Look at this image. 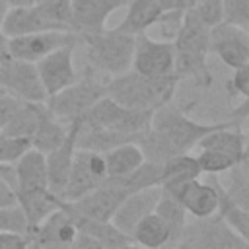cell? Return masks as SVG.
<instances>
[{
    "mask_svg": "<svg viewBox=\"0 0 249 249\" xmlns=\"http://www.w3.org/2000/svg\"><path fill=\"white\" fill-rule=\"evenodd\" d=\"M210 29L193 14L191 8L183 12L181 25L171 39L173 43V72L181 78H191L196 86L208 88L212 84V74L206 64Z\"/></svg>",
    "mask_w": 249,
    "mask_h": 249,
    "instance_id": "cell-1",
    "label": "cell"
},
{
    "mask_svg": "<svg viewBox=\"0 0 249 249\" xmlns=\"http://www.w3.org/2000/svg\"><path fill=\"white\" fill-rule=\"evenodd\" d=\"M177 84L179 78L175 74L165 78H148L134 70H126L105 82V95L126 109L154 113L173 99Z\"/></svg>",
    "mask_w": 249,
    "mask_h": 249,
    "instance_id": "cell-2",
    "label": "cell"
},
{
    "mask_svg": "<svg viewBox=\"0 0 249 249\" xmlns=\"http://www.w3.org/2000/svg\"><path fill=\"white\" fill-rule=\"evenodd\" d=\"M80 43L86 47L88 66L93 72L105 74L109 78L119 76L130 70L132 53H134V37L128 33L113 29H103L97 33H78Z\"/></svg>",
    "mask_w": 249,
    "mask_h": 249,
    "instance_id": "cell-3",
    "label": "cell"
},
{
    "mask_svg": "<svg viewBox=\"0 0 249 249\" xmlns=\"http://www.w3.org/2000/svg\"><path fill=\"white\" fill-rule=\"evenodd\" d=\"M228 124H237V123L231 119L224 123H196L191 117H187L181 109L171 105V101L156 109L150 121V128L167 142V146L171 148L175 156L189 154L206 134H210L216 128L228 126Z\"/></svg>",
    "mask_w": 249,
    "mask_h": 249,
    "instance_id": "cell-4",
    "label": "cell"
},
{
    "mask_svg": "<svg viewBox=\"0 0 249 249\" xmlns=\"http://www.w3.org/2000/svg\"><path fill=\"white\" fill-rule=\"evenodd\" d=\"M93 74L78 78L68 88L51 95L45 101L49 113L53 117H56L58 121H62L64 124H68L76 119H82L86 115V111L105 95V82L95 80Z\"/></svg>",
    "mask_w": 249,
    "mask_h": 249,
    "instance_id": "cell-5",
    "label": "cell"
},
{
    "mask_svg": "<svg viewBox=\"0 0 249 249\" xmlns=\"http://www.w3.org/2000/svg\"><path fill=\"white\" fill-rule=\"evenodd\" d=\"M175 249H249V239L235 233L214 214L187 222Z\"/></svg>",
    "mask_w": 249,
    "mask_h": 249,
    "instance_id": "cell-6",
    "label": "cell"
},
{
    "mask_svg": "<svg viewBox=\"0 0 249 249\" xmlns=\"http://www.w3.org/2000/svg\"><path fill=\"white\" fill-rule=\"evenodd\" d=\"M82 121L103 126V128H109V130H117V132L134 136V134H138V132H142L150 126L152 113L150 111L126 109V107L119 105L117 101H113L111 97L103 95L99 101H95L86 111Z\"/></svg>",
    "mask_w": 249,
    "mask_h": 249,
    "instance_id": "cell-7",
    "label": "cell"
},
{
    "mask_svg": "<svg viewBox=\"0 0 249 249\" xmlns=\"http://www.w3.org/2000/svg\"><path fill=\"white\" fill-rule=\"evenodd\" d=\"M107 179V169H105V160L103 154L88 152V150H78L74 154V161L64 185V191L60 195V200L64 202H74L93 191L101 181Z\"/></svg>",
    "mask_w": 249,
    "mask_h": 249,
    "instance_id": "cell-8",
    "label": "cell"
},
{
    "mask_svg": "<svg viewBox=\"0 0 249 249\" xmlns=\"http://www.w3.org/2000/svg\"><path fill=\"white\" fill-rule=\"evenodd\" d=\"M130 70L148 78H165L173 72V43L167 39H152L148 33L134 37V53Z\"/></svg>",
    "mask_w": 249,
    "mask_h": 249,
    "instance_id": "cell-9",
    "label": "cell"
},
{
    "mask_svg": "<svg viewBox=\"0 0 249 249\" xmlns=\"http://www.w3.org/2000/svg\"><path fill=\"white\" fill-rule=\"evenodd\" d=\"M78 43H80V35L76 31H54V29L35 31L8 39V54L10 58L35 64L49 53L64 45H78Z\"/></svg>",
    "mask_w": 249,
    "mask_h": 249,
    "instance_id": "cell-10",
    "label": "cell"
},
{
    "mask_svg": "<svg viewBox=\"0 0 249 249\" xmlns=\"http://www.w3.org/2000/svg\"><path fill=\"white\" fill-rule=\"evenodd\" d=\"M0 89L21 99V101H47L45 89L37 76L33 62L6 58L0 64Z\"/></svg>",
    "mask_w": 249,
    "mask_h": 249,
    "instance_id": "cell-11",
    "label": "cell"
},
{
    "mask_svg": "<svg viewBox=\"0 0 249 249\" xmlns=\"http://www.w3.org/2000/svg\"><path fill=\"white\" fill-rule=\"evenodd\" d=\"M76 47L78 45H64L35 62V70H37V76L41 80L47 99L78 80V72L74 66Z\"/></svg>",
    "mask_w": 249,
    "mask_h": 249,
    "instance_id": "cell-12",
    "label": "cell"
},
{
    "mask_svg": "<svg viewBox=\"0 0 249 249\" xmlns=\"http://www.w3.org/2000/svg\"><path fill=\"white\" fill-rule=\"evenodd\" d=\"M130 193L124 191L123 187H119L113 179H103L101 185H97L93 191H89L88 195H84L82 198L74 200V202H66L68 208L84 218H91V220H103V222H111L115 210L119 208V204L128 196Z\"/></svg>",
    "mask_w": 249,
    "mask_h": 249,
    "instance_id": "cell-13",
    "label": "cell"
},
{
    "mask_svg": "<svg viewBox=\"0 0 249 249\" xmlns=\"http://www.w3.org/2000/svg\"><path fill=\"white\" fill-rule=\"evenodd\" d=\"M208 49L231 70L249 64V31L222 21L210 29Z\"/></svg>",
    "mask_w": 249,
    "mask_h": 249,
    "instance_id": "cell-14",
    "label": "cell"
},
{
    "mask_svg": "<svg viewBox=\"0 0 249 249\" xmlns=\"http://www.w3.org/2000/svg\"><path fill=\"white\" fill-rule=\"evenodd\" d=\"M78 235V230L70 218V214L60 206L53 210L47 218H43L31 231L29 241L37 249H68Z\"/></svg>",
    "mask_w": 249,
    "mask_h": 249,
    "instance_id": "cell-15",
    "label": "cell"
},
{
    "mask_svg": "<svg viewBox=\"0 0 249 249\" xmlns=\"http://www.w3.org/2000/svg\"><path fill=\"white\" fill-rule=\"evenodd\" d=\"M78 126H80V119L68 123V132H66L64 142L56 150L45 154L49 191L53 195H56L58 198H60V195L64 191V185H66V179H68V173H70V167H72V161H74Z\"/></svg>",
    "mask_w": 249,
    "mask_h": 249,
    "instance_id": "cell-16",
    "label": "cell"
},
{
    "mask_svg": "<svg viewBox=\"0 0 249 249\" xmlns=\"http://www.w3.org/2000/svg\"><path fill=\"white\" fill-rule=\"evenodd\" d=\"M128 0H72V27L76 33H97L107 27V19Z\"/></svg>",
    "mask_w": 249,
    "mask_h": 249,
    "instance_id": "cell-17",
    "label": "cell"
},
{
    "mask_svg": "<svg viewBox=\"0 0 249 249\" xmlns=\"http://www.w3.org/2000/svg\"><path fill=\"white\" fill-rule=\"evenodd\" d=\"M169 195H173L183 204L187 214H191L193 218H198V220L200 218H210L218 210V191H216V185L202 183L200 179L187 181L181 187H177L175 191H171Z\"/></svg>",
    "mask_w": 249,
    "mask_h": 249,
    "instance_id": "cell-18",
    "label": "cell"
},
{
    "mask_svg": "<svg viewBox=\"0 0 249 249\" xmlns=\"http://www.w3.org/2000/svg\"><path fill=\"white\" fill-rule=\"evenodd\" d=\"M160 195H161V189L160 187H148V189L130 193L119 204V208L115 210V214L111 218V224L117 230H121L123 233L130 235V231L136 226V222L142 220L144 216H148L150 212H154Z\"/></svg>",
    "mask_w": 249,
    "mask_h": 249,
    "instance_id": "cell-19",
    "label": "cell"
},
{
    "mask_svg": "<svg viewBox=\"0 0 249 249\" xmlns=\"http://www.w3.org/2000/svg\"><path fill=\"white\" fill-rule=\"evenodd\" d=\"M14 191H43L49 189L45 154L29 148L14 163Z\"/></svg>",
    "mask_w": 249,
    "mask_h": 249,
    "instance_id": "cell-20",
    "label": "cell"
},
{
    "mask_svg": "<svg viewBox=\"0 0 249 249\" xmlns=\"http://www.w3.org/2000/svg\"><path fill=\"white\" fill-rule=\"evenodd\" d=\"M54 29L45 16L37 10V6H14L8 8L2 27L0 31L12 39V37H19V35H27V33H35V31H51ZM58 31V29H54Z\"/></svg>",
    "mask_w": 249,
    "mask_h": 249,
    "instance_id": "cell-21",
    "label": "cell"
},
{
    "mask_svg": "<svg viewBox=\"0 0 249 249\" xmlns=\"http://www.w3.org/2000/svg\"><path fill=\"white\" fill-rule=\"evenodd\" d=\"M134 136L123 134L117 130H109V128H103V126H97V124H91V123H86L80 119V126L76 132V148L95 152V154H105L124 142H132Z\"/></svg>",
    "mask_w": 249,
    "mask_h": 249,
    "instance_id": "cell-22",
    "label": "cell"
},
{
    "mask_svg": "<svg viewBox=\"0 0 249 249\" xmlns=\"http://www.w3.org/2000/svg\"><path fill=\"white\" fill-rule=\"evenodd\" d=\"M62 208L70 214L78 233H84L91 239H95L103 249H119L126 243H130V237L126 233H123L121 230H117L111 222H103V220H91V218H84L76 212H72L68 208V204L62 200Z\"/></svg>",
    "mask_w": 249,
    "mask_h": 249,
    "instance_id": "cell-23",
    "label": "cell"
},
{
    "mask_svg": "<svg viewBox=\"0 0 249 249\" xmlns=\"http://www.w3.org/2000/svg\"><path fill=\"white\" fill-rule=\"evenodd\" d=\"M124 8H126L124 18L117 25V29L132 37L146 33L150 27L158 25L161 16L165 14L161 12L158 0H128Z\"/></svg>",
    "mask_w": 249,
    "mask_h": 249,
    "instance_id": "cell-24",
    "label": "cell"
},
{
    "mask_svg": "<svg viewBox=\"0 0 249 249\" xmlns=\"http://www.w3.org/2000/svg\"><path fill=\"white\" fill-rule=\"evenodd\" d=\"M16 195V204L23 210L27 224H29V231L43 220L47 218L53 210H56L60 206V198L56 195H53L49 189L43 191H14Z\"/></svg>",
    "mask_w": 249,
    "mask_h": 249,
    "instance_id": "cell-25",
    "label": "cell"
},
{
    "mask_svg": "<svg viewBox=\"0 0 249 249\" xmlns=\"http://www.w3.org/2000/svg\"><path fill=\"white\" fill-rule=\"evenodd\" d=\"M202 175L198 161L191 154H179L161 163V179H160V189L161 191H175L187 181L198 179Z\"/></svg>",
    "mask_w": 249,
    "mask_h": 249,
    "instance_id": "cell-26",
    "label": "cell"
},
{
    "mask_svg": "<svg viewBox=\"0 0 249 249\" xmlns=\"http://www.w3.org/2000/svg\"><path fill=\"white\" fill-rule=\"evenodd\" d=\"M128 237L132 243L144 249H161L169 245V230L156 212H150L148 216L138 220Z\"/></svg>",
    "mask_w": 249,
    "mask_h": 249,
    "instance_id": "cell-27",
    "label": "cell"
},
{
    "mask_svg": "<svg viewBox=\"0 0 249 249\" xmlns=\"http://www.w3.org/2000/svg\"><path fill=\"white\" fill-rule=\"evenodd\" d=\"M47 115V105L43 103H35V101H23L21 107L16 111V115L10 119V123L2 128L4 134L8 136H16V138H25L31 140L33 132L37 130L41 119Z\"/></svg>",
    "mask_w": 249,
    "mask_h": 249,
    "instance_id": "cell-28",
    "label": "cell"
},
{
    "mask_svg": "<svg viewBox=\"0 0 249 249\" xmlns=\"http://www.w3.org/2000/svg\"><path fill=\"white\" fill-rule=\"evenodd\" d=\"M103 160H105L107 177H123L146 161L142 150L134 142H124V144L105 152Z\"/></svg>",
    "mask_w": 249,
    "mask_h": 249,
    "instance_id": "cell-29",
    "label": "cell"
},
{
    "mask_svg": "<svg viewBox=\"0 0 249 249\" xmlns=\"http://www.w3.org/2000/svg\"><path fill=\"white\" fill-rule=\"evenodd\" d=\"M154 212L165 222V226L169 230V245L177 247V243L181 239V233H183V230L187 226V212H185L183 204L173 195L161 191Z\"/></svg>",
    "mask_w": 249,
    "mask_h": 249,
    "instance_id": "cell-30",
    "label": "cell"
},
{
    "mask_svg": "<svg viewBox=\"0 0 249 249\" xmlns=\"http://www.w3.org/2000/svg\"><path fill=\"white\" fill-rule=\"evenodd\" d=\"M66 132H68V124H64L62 121H58L56 117H53L47 109V115L41 119L37 130L33 132L31 136V148L41 152V154H49L53 150H56L64 138H66Z\"/></svg>",
    "mask_w": 249,
    "mask_h": 249,
    "instance_id": "cell-31",
    "label": "cell"
},
{
    "mask_svg": "<svg viewBox=\"0 0 249 249\" xmlns=\"http://www.w3.org/2000/svg\"><path fill=\"white\" fill-rule=\"evenodd\" d=\"M216 191H218V210H216V216L228 228H231L235 233H239L241 237L249 239V208H243L237 202H233L222 191L220 185H216Z\"/></svg>",
    "mask_w": 249,
    "mask_h": 249,
    "instance_id": "cell-32",
    "label": "cell"
},
{
    "mask_svg": "<svg viewBox=\"0 0 249 249\" xmlns=\"http://www.w3.org/2000/svg\"><path fill=\"white\" fill-rule=\"evenodd\" d=\"M228 173V187L220 185L222 191L239 206L249 208V171H247V160L235 163Z\"/></svg>",
    "mask_w": 249,
    "mask_h": 249,
    "instance_id": "cell-33",
    "label": "cell"
},
{
    "mask_svg": "<svg viewBox=\"0 0 249 249\" xmlns=\"http://www.w3.org/2000/svg\"><path fill=\"white\" fill-rule=\"evenodd\" d=\"M198 161V167L202 173H226L228 169H231L235 163L247 160V158H237L230 152L224 150H216V148H198V154L195 156Z\"/></svg>",
    "mask_w": 249,
    "mask_h": 249,
    "instance_id": "cell-34",
    "label": "cell"
},
{
    "mask_svg": "<svg viewBox=\"0 0 249 249\" xmlns=\"http://www.w3.org/2000/svg\"><path fill=\"white\" fill-rule=\"evenodd\" d=\"M37 10L58 31H74L72 27V0H39Z\"/></svg>",
    "mask_w": 249,
    "mask_h": 249,
    "instance_id": "cell-35",
    "label": "cell"
},
{
    "mask_svg": "<svg viewBox=\"0 0 249 249\" xmlns=\"http://www.w3.org/2000/svg\"><path fill=\"white\" fill-rule=\"evenodd\" d=\"M0 233H18L29 237V224L18 204L0 206Z\"/></svg>",
    "mask_w": 249,
    "mask_h": 249,
    "instance_id": "cell-36",
    "label": "cell"
},
{
    "mask_svg": "<svg viewBox=\"0 0 249 249\" xmlns=\"http://www.w3.org/2000/svg\"><path fill=\"white\" fill-rule=\"evenodd\" d=\"M193 14L208 27H216L218 23L224 21V10H222V0H195L191 6Z\"/></svg>",
    "mask_w": 249,
    "mask_h": 249,
    "instance_id": "cell-37",
    "label": "cell"
},
{
    "mask_svg": "<svg viewBox=\"0 0 249 249\" xmlns=\"http://www.w3.org/2000/svg\"><path fill=\"white\" fill-rule=\"evenodd\" d=\"M29 148H31L29 140L8 136V134H4L0 130V165H12Z\"/></svg>",
    "mask_w": 249,
    "mask_h": 249,
    "instance_id": "cell-38",
    "label": "cell"
},
{
    "mask_svg": "<svg viewBox=\"0 0 249 249\" xmlns=\"http://www.w3.org/2000/svg\"><path fill=\"white\" fill-rule=\"evenodd\" d=\"M224 23L249 31V0H222Z\"/></svg>",
    "mask_w": 249,
    "mask_h": 249,
    "instance_id": "cell-39",
    "label": "cell"
},
{
    "mask_svg": "<svg viewBox=\"0 0 249 249\" xmlns=\"http://www.w3.org/2000/svg\"><path fill=\"white\" fill-rule=\"evenodd\" d=\"M228 91L241 99H249V64L233 68V74L228 80Z\"/></svg>",
    "mask_w": 249,
    "mask_h": 249,
    "instance_id": "cell-40",
    "label": "cell"
},
{
    "mask_svg": "<svg viewBox=\"0 0 249 249\" xmlns=\"http://www.w3.org/2000/svg\"><path fill=\"white\" fill-rule=\"evenodd\" d=\"M21 103H23L21 99H18V97H14V95H10V93L0 89V130L10 123V119L21 107Z\"/></svg>",
    "mask_w": 249,
    "mask_h": 249,
    "instance_id": "cell-41",
    "label": "cell"
},
{
    "mask_svg": "<svg viewBox=\"0 0 249 249\" xmlns=\"http://www.w3.org/2000/svg\"><path fill=\"white\" fill-rule=\"evenodd\" d=\"M10 204H16L14 187L0 175V206H10Z\"/></svg>",
    "mask_w": 249,
    "mask_h": 249,
    "instance_id": "cell-42",
    "label": "cell"
},
{
    "mask_svg": "<svg viewBox=\"0 0 249 249\" xmlns=\"http://www.w3.org/2000/svg\"><path fill=\"white\" fill-rule=\"evenodd\" d=\"M68 249H103V247L95 239H91V237H88L84 233H78L76 239H74V243Z\"/></svg>",
    "mask_w": 249,
    "mask_h": 249,
    "instance_id": "cell-43",
    "label": "cell"
},
{
    "mask_svg": "<svg viewBox=\"0 0 249 249\" xmlns=\"http://www.w3.org/2000/svg\"><path fill=\"white\" fill-rule=\"evenodd\" d=\"M6 58H10V54H8V37L0 31V62H4Z\"/></svg>",
    "mask_w": 249,
    "mask_h": 249,
    "instance_id": "cell-44",
    "label": "cell"
},
{
    "mask_svg": "<svg viewBox=\"0 0 249 249\" xmlns=\"http://www.w3.org/2000/svg\"><path fill=\"white\" fill-rule=\"evenodd\" d=\"M8 0H0V27H2V21H4V16L8 12Z\"/></svg>",
    "mask_w": 249,
    "mask_h": 249,
    "instance_id": "cell-45",
    "label": "cell"
},
{
    "mask_svg": "<svg viewBox=\"0 0 249 249\" xmlns=\"http://www.w3.org/2000/svg\"><path fill=\"white\" fill-rule=\"evenodd\" d=\"M193 2H195V0H179V4H181V8H183V10L191 8V6H193Z\"/></svg>",
    "mask_w": 249,
    "mask_h": 249,
    "instance_id": "cell-46",
    "label": "cell"
},
{
    "mask_svg": "<svg viewBox=\"0 0 249 249\" xmlns=\"http://www.w3.org/2000/svg\"><path fill=\"white\" fill-rule=\"evenodd\" d=\"M119 249H144V247H138L136 243L130 241V243H126V245H123V247H119Z\"/></svg>",
    "mask_w": 249,
    "mask_h": 249,
    "instance_id": "cell-47",
    "label": "cell"
}]
</instances>
